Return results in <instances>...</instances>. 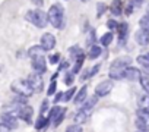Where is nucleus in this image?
I'll list each match as a JSON object with an SVG mask.
<instances>
[{"instance_id":"49530a36","label":"nucleus","mask_w":149,"mask_h":132,"mask_svg":"<svg viewBox=\"0 0 149 132\" xmlns=\"http://www.w3.org/2000/svg\"><path fill=\"white\" fill-rule=\"evenodd\" d=\"M0 132H10V131H9V129H8V128H6V126L2 123V122H0Z\"/></svg>"},{"instance_id":"1a4fd4ad","label":"nucleus","mask_w":149,"mask_h":132,"mask_svg":"<svg viewBox=\"0 0 149 132\" xmlns=\"http://www.w3.org/2000/svg\"><path fill=\"white\" fill-rule=\"evenodd\" d=\"M2 123L9 129V131H12V129H16L18 128V116L16 114H13V113H2Z\"/></svg>"},{"instance_id":"a211bd4d","label":"nucleus","mask_w":149,"mask_h":132,"mask_svg":"<svg viewBox=\"0 0 149 132\" xmlns=\"http://www.w3.org/2000/svg\"><path fill=\"white\" fill-rule=\"evenodd\" d=\"M101 54H102V48H101V46H97V44H94V46H91V47H89L88 57H89L91 60H95V59H98Z\"/></svg>"},{"instance_id":"5701e85b","label":"nucleus","mask_w":149,"mask_h":132,"mask_svg":"<svg viewBox=\"0 0 149 132\" xmlns=\"http://www.w3.org/2000/svg\"><path fill=\"white\" fill-rule=\"evenodd\" d=\"M136 62H137L140 66H143L145 69H149V53H142V54H139V56L136 57Z\"/></svg>"},{"instance_id":"f704fd0d","label":"nucleus","mask_w":149,"mask_h":132,"mask_svg":"<svg viewBox=\"0 0 149 132\" xmlns=\"http://www.w3.org/2000/svg\"><path fill=\"white\" fill-rule=\"evenodd\" d=\"M48 60H50V63H51V65H57V63H60L61 56H60V53H53V54H50V56H48Z\"/></svg>"},{"instance_id":"b1692460","label":"nucleus","mask_w":149,"mask_h":132,"mask_svg":"<svg viewBox=\"0 0 149 132\" xmlns=\"http://www.w3.org/2000/svg\"><path fill=\"white\" fill-rule=\"evenodd\" d=\"M50 119L48 117H45V116H40L38 119H37V122H35V129H42V128H48V125H50Z\"/></svg>"},{"instance_id":"473e14b6","label":"nucleus","mask_w":149,"mask_h":132,"mask_svg":"<svg viewBox=\"0 0 149 132\" xmlns=\"http://www.w3.org/2000/svg\"><path fill=\"white\" fill-rule=\"evenodd\" d=\"M66 132H84V128L82 125H78V123H72L66 128Z\"/></svg>"},{"instance_id":"37998d69","label":"nucleus","mask_w":149,"mask_h":132,"mask_svg":"<svg viewBox=\"0 0 149 132\" xmlns=\"http://www.w3.org/2000/svg\"><path fill=\"white\" fill-rule=\"evenodd\" d=\"M54 104H58L60 101H63V91H57L56 94H54Z\"/></svg>"},{"instance_id":"9d476101","label":"nucleus","mask_w":149,"mask_h":132,"mask_svg":"<svg viewBox=\"0 0 149 132\" xmlns=\"http://www.w3.org/2000/svg\"><path fill=\"white\" fill-rule=\"evenodd\" d=\"M16 116H18L21 120H24V122H26V123H31L32 116H34V109H32L29 104H25V106H22V107L18 110Z\"/></svg>"},{"instance_id":"393cba45","label":"nucleus","mask_w":149,"mask_h":132,"mask_svg":"<svg viewBox=\"0 0 149 132\" xmlns=\"http://www.w3.org/2000/svg\"><path fill=\"white\" fill-rule=\"evenodd\" d=\"M82 53H84V50H82L79 46H72V47L69 48V56H70V59H73V60H76Z\"/></svg>"},{"instance_id":"a18cd8bd","label":"nucleus","mask_w":149,"mask_h":132,"mask_svg":"<svg viewBox=\"0 0 149 132\" xmlns=\"http://www.w3.org/2000/svg\"><path fill=\"white\" fill-rule=\"evenodd\" d=\"M31 2H32L35 6H38V8H41V6L44 5V0H31Z\"/></svg>"},{"instance_id":"e433bc0d","label":"nucleus","mask_w":149,"mask_h":132,"mask_svg":"<svg viewBox=\"0 0 149 132\" xmlns=\"http://www.w3.org/2000/svg\"><path fill=\"white\" fill-rule=\"evenodd\" d=\"M117 27H118V22L116 19H108L107 21V28L113 32V31H117Z\"/></svg>"},{"instance_id":"412c9836","label":"nucleus","mask_w":149,"mask_h":132,"mask_svg":"<svg viewBox=\"0 0 149 132\" xmlns=\"http://www.w3.org/2000/svg\"><path fill=\"white\" fill-rule=\"evenodd\" d=\"M137 104H139V109H143L146 112H149V94H142L139 98H137Z\"/></svg>"},{"instance_id":"2f4dec72","label":"nucleus","mask_w":149,"mask_h":132,"mask_svg":"<svg viewBox=\"0 0 149 132\" xmlns=\"http://www.w3.org/2000/svg\"><path fill=\"white\" fill-rule=\"evenodd\" d=\"M107 11H108V8L105 6V3L100 2V3L97 5V18H101V16H102Z\"/></svg>"},{"instance_id":"72a5a7b5","label":"nucleus","mask_w":149,"mask_h":132,"mask_svg":"<svg viewBox=\"0 0 149 132\" xmlns=\"http://www.w3.org/2000/svg\"><path fill=\"white\" fill-rule=\"evenodd\" d=\"M64 116H66V109L63 107V110H61V112H60V113H58V114H57V116L54 117V120H53V122H54V126H58V125H60V123L63 122Z\"/></svg>"},{"instance_id":"20e7f679","label":"nucleus","mask_w":149,"mask_h":132,"mask_svg":"<svg viewBox=\"0 0 149 132\" xmlns=\"http://www.w3.org/2000/svg\"><path fill=\"white\" fill-rule=\"evenodd\" d=\"M10 90L16 94V95H22V97H31L34 94V90L29 87L28 81L26 79H15L12 84H10Z\"/></svg>"},{"instance_id":"39448f33","label":"nucleus","mask_w":149,"mask_h":132,"mask_svg":"<svg viewBox=\"0 0 149 132\" xmlns=\"http://www.w3.org/2000/svg\"><path fill=\"white\" fill-rule=\"evenodd\" d=\"M26 81H28L29 87L34 90V94H35V93H41V91L44 90V79H42V77H41L40 74H35V72H34V74L28 75Z\"/></svg>"},{"instance_id":"de8ad7c7","label":"nucleus","mask_w":149,"mask_h":132,"mask_svg":"<svg viewBox=\"0 0 149 132\" xmlns=\"http://www.w3.org/2000/svg\"><path fill=\"white\" fill-rule=\"evenodd\" d=\"M146 13L149 15V5H148V8H146Z\"/></svg>"},{"instance_id":"bb28decb","label":"nucleus","mask_w":149,"mask_h":132,"mask_svg":"<svg viewBox=\"0 0 149 132\" xmlns=\"http://www.w3.org/2000/svg\"><path fill=\"white\" fill-rule=\"evenodd\" d=\"M139 82H140L142 90H143L146 94H149V77L142 74V75H140V78H139Z\"/></svg>"},{"instance_id":"58836bf2","label":"nucleus","mask_w":149,"mask_h":132,"mask_svg":"<svg viewBox=\"0 0 149 132\" xmlns=\"http://www.w3.org/2000/svg\"><path fill=\"white\" fill-rule=\"evenodd\" d=\"M56 93H57V84H56V81H51V84L47 90V95H54Z\"/></svg>"},{"instance_id":"9b49d317","label":"nucleus","mask_w":149,"mask_h":132,"mask_svg":"<svg viewBox=\"0 0 149 132\" xmlns=\"http://www.w3.org/2000/svg\"><path fill=\"white\" fill-rule=\"evenodd\" d=\"M134 40L139 46H148L149 44V31H145V29H137L136 34H134Z\"/></svg>"},{"instance_id":"7ed1b4c3","label":"nucleus","mask_w":149,"mask_h":132,"mask_svg":"<svg viewBox=\"0 0 149 132\" xmlns=\"http://www.w3.org/2000/svg\"><path fill=\"white\" fill-rule=\"evenodd\" d=\"M25 19L29 21L35 28H45L47 24H48V16H47V12L41 11V9H32V11H28L26 15H25Z\"/></svg>"},{"instance_id":"a878e982","label":"nucleus","mask_w":149,"mask_h":132,"mask_svg":"<svg viewBox=\"0 0 149 132\" xmlns=\"http://www.w3.org/2000/svg\"><path fill=\"white\" fill-rule=\"evenodd\" d=\"M136 117L140 119L142 122H145L148 126H149V112L143 110V109H137L136 110Z\"/></svg>"},{"instance_id":"8fccbe9b","label":"nucleus","mask_w":149,"mask_h":132,"mask_svg":"<svg viewBox=\"0 0 149 132\" xmlns=\"http://www.w3.org/2000/svg\"><path fill=\"white\" fill-rule=\"evenodd\" d=\"M136 132H140V131H136Z\"/></svg>"},{"instance_id":"a19ab883","label":"nucleus","mask_w":149,"mask_h":132,"mask_svg":"<svg viewBox=\"0 0 149 132\" xmlns=\"http://www.w3.org/2000/svg\"><path fill=\"white\" fill-rule=\"evenodd\" d=\"M129 5H130L133 9H139V8L143 5V0H129Z\"/></svg>"},{"instance_id":"c85d7f7f","label":"nucleus","mask_w":149,"mask_h":132,"mask_svg":"<svg viewBox=\"0 0 149 132\" xmlns=\"http://www.w3.org/2000/svg\"><path fill=\"white\" fill-rule=\"evenodd\" d=\"M61 110H63V107H60V106H57V104H56L51 110H48V116H47V117H48L50 120H54V117H56Z\"/></svg>"},{"instance_id":"dca6fc26","label":"nucleus","mask_w":149,"mask_h":132,"mask_svg":"<svg viewBox=\"0 0 149 132\" xmlns=\"http://www.w3.org/2000/svg\"><path fill=\"white\" fill-rule=\"evenodd\" d=\"M100 68H101L100 65H95V66H92V68H88V69H85V71L82 72V75H81V78H79V79H81V81H86V79H89V78L95 77V75L98 74Z\"/></svg>"},{"instance_id":"0eeeda50","label":"nucleus","mask_w":149,"mask_h":132,"mask_svg":"<svg viewBox=\"0 0 149 132\" xmlns=\"http://www.w3.org/2000/svg\"><path fill=\"white\" fill-rule=\"evenodd\" d=\"M56 37L51 34V32H45L41 35V40H40V46L45 50V51H50L56 47Z\"/></svg>"},{"instance_id":"2eb2a0df","label":"nucleus","mask_w":149,"mask_h":132,"mask_svg":"<svg viewBox=\"0 0 149 132\" xmlns=\"http://www.w3.org/2000/svg\"><path fill=\"white\" fill-rule=\"evenodd\" d=\"M89 116H91V112L81 109L76 114H74V119H73V120H74V123H78V125H84L85 122H88Z\"/></svg>"},{"instance_id":"f257e3e1","label":"nucleus","mask_w":149,"mask_h":132,"mask_svg":"<svg viewBox=\"0 0 149 132\" xmlns=\"http://www.w3.org/2000/svg\"><path fill=\"white\" fill-rule=\"evenodd\" d=\"M132 63V57L130 56H120L117 57L111 66H110V71H108V75L111 79H123L124 78V71L126 68H129Z\"/></svg>"},{"instance_id":"f03ea898","label":"nucleus","mask_w":149,"mask_h":132,"mask_svg":"<svg viewBox=\"0 0 149 132\" xmlns=\"http://www.w3.org/2000/svg\"><path fill=\"white\" fill-rule=\"evenodd\" d=\"M47 16H48V24H51L56 29H63V27H64V8L61 3H54L53 6H50Z\"/></svg>"},{"instance_id":"423d86ee","label":"nucleus","mask_w":149,"mask_h":132,"mask_svg":"<svg viewBox=\"0 0 149 132\" xmlns=\"http://www.w3.org/2000/svg\"><path fill=\"white\" fill-rule=\"evenodd\" d=\"M31 66H32V69H34V72H35V74L42 75V74H45V72H47V60H45V57H44V56L32 57V63H31Z\"/></svg>"},{"instance_id":"cd10ccee","label":"nucleus","mask_w":149,"mask_h":132,"mask_svg":"<svg viewBox=\"0 0 149 132\" xmlns=\"http://www.w3.org/2000/svg\"><path fill=\"white\" fill-rule=\"evenodd\" d=\"M74 94H76V88H74V87H70L66 93H63V101H70L73 97H74Z\"/></svg>"},{"instance_id":"09e8293b","label":"nucleus","mask_w":149,"mask_h":132,"mask_svg":"<svg viewBox=\"0 0 149 132\" xmlns=\"http://www.w3.org/2000/svg\"><path fill=\"white\" fill-rule=\"evenodd\" d=\"M81 2H84V3H86V2H89V0H81Z\"/></svg>"},{"instance_id":"c03bdc74","label":"nucleus","mask_w":149,"mask_h":132,"mask_svg":"<svg viewBox=\"0 0 149 132\" xmlns=\"http://www.w3.org/2000/svg\"><path fill=\"white\" fill-rule=\"evenodd\" d=\"M133 11H134V9H133V8H132L130 5H127V6H126V9H123V12H124V13H126L127 16H130V15L133 13Z\"/></svg>"},{"instance_id":"ddd939ff","label":"nucleus","mask_w":149,"mask_h":132,"mask_svg":"<svg viewBox=\"0 0 149 132\" xmlns=\"http://www.w3.org/2000/svg\"><path fill=\"white\" fill-rule=\"evenodd\" d=\"M117 34H118L120 44H124L126 43V38L129 35V24L127 22H120L118 27H117Z\"/></svg>"},{"instance_id":"4c0bfd02","label":"nucleus","mask_w":149,"mask_h":132,"mask_svg":"<svg viewBox=\"0 0 149 132\" xmlns=\"http://www.w3.org/2000/svg\"><path fill=\"white\" fill-rule=\"evenodd\" d=\"M48 107H50L48 100H44V101L41 103V107H40V116H44V114L48 112Z\"/></svg>"},{"instance_id":"aec40b11","label":"nucleus","mask_w":149,"mask_h":132,"mask_svg":"<svg viewBox=\"0 0 149 132\" xmlns=\"http://www.w3.org/2000/svg\"><path fill=\"white\" fill-rule=\"evenodd\" d=\"M98 98H100V97H97V95L94 94V95H92L91 98H86V101H85V103L82 104V107H81V109H84V110H88V112H91V110L94 109V106H95V104L98 103Z\"/></svg>"},{"instance_id":"f3484780","label":"nucleus","mask_w":149,"mask_h":132,"mask_svg":"<svg viewBox=\"0 0 149 132\" xmlns=\"http://www.w3.org/2000/svg\"><path fill=\"white\" fill-rule=\"evenodd\" d=\"M110 12L113 16H120L123 13V2L121 0H113L110 5Z\"/></svg>"},{"instance_id":"c9c22d12","label":"nucleus","mask_w":149,"mask_h":132,"mask_svg":"<svg viewBox=\"0 0 149 132\" xmlns=\"http://www.w3.org/2000/svg\"><path fill=\"white\" fill-rule=\"evenodd\" d=\"M73 82H74V75L72 72H67L66 77H64V84L67 87H73Z\"/></svg>"},{"instance_id":"4468645a","label":"nucleus","mask_w":149,"mask_h":132,"mask_svg":"<svg viewBox=\"0 0 149 132\" xmlns=\"http://www.w3.org/2000/svg\"><path fill=\"white\" fill-rule=\"evenodd\" d=\"M86 98H88V87L84 85V87L76 93V95L73 97V101H74V104H84V103L86 101Z\"/></svg>"},{"instance_id":"7c9ffc66","label":"nucleus","mask_w":149,"mask_h":132,"mask_svg":"<svg viewBox=\"0 0 149 132\" xmlns=\"http://www.w3.org/2000/svg\"><path fill=\"white\" fill-rule=\"evenodd\" d=\"M134 125H136L137 131H140V132H149V126H148L145 122H142L140 119H137V117H136V122H134Z\"/></svg>"},{"instance_id":"6ab92c4d","label":"nucleus","mask_w":149,"mask_h":132,"mask_svg":"<svg viewBox=\"0 0 149 132\" xmlns=\"http://www.w3.org/2000/svg\"><path fill=\"white\" fill-rule=\"evenodd\" d=\"M113 40H114V34H113L111 31H108V32H105V34L101 35V38H100V44H101L102 47H108V46L113 43Z\"/></svg>"},{"instance_id":"f8f14e48","label":"nucleus","mask_w":149,"mask_h":132,"mask_svg":"<svg viewBox=\"0 0 149 132\" xmlns=\"http://www.w3.org/2000/svg\"><path fill=\"white\" fill-rule=\"evenodd\" d=\"M142 72L134 68V66H129V68H126L124 71V79H129V81H139Z\"/></svg>"},{"instance_id":"c756f323","label":"nucleus","mask_w":149,"mask_h":132,"mask_svg":"<svg viewBox=\"0 0 149 132\" xmlns=\"http://www.w3.org/2000/svg\"><path fill=\"white\" fill-rule=\"evenodd\" d=\"M139 25H140V28H142V29L149 31V15H148V13H146V15H143V16L140 18Z\"/></svg>"},{"instance_id":"4be33fe9","label":"nucleus","mask_w":149,"mask_h":132,"mask_svg":"<svg viewBox=\"0 0 149 132\" xmlns=\"http://www.w3.org/2000/svg\"><path fill=\"white\" fill-rule=\"evenodd\" d=\"M45 50L41 47V46H32L29 50H28V56L32 59V57H37V56H44Z\"/></svg>"},{"instance_id":"6e6552de","label":"nucleus","mask_w":149,"mask_h":132,"mask_svg":"<svg viewBox=\"0 0 149 132\" xmlns=\"http://www.w3.org/2000/svg\"><path fill=\"white\" fill-rule=\"evenodd\" d=\"M113 90V81L107 79V81H101L97 87H95V95L97 97H105L111 93Z\"/></svg>"},{"instance_id":"ea45409f","label":"nucleus","mask_w":149,"mask_h":132,"mask_svg":"<svg viewBox=\"0 0 149 132\" xmlns=\"http://www.w3.org/2000/svg\"><path fill=\"white\" fill-rule=\"evenodd\" d=\"M95 41H97V37H95V29H91V32H89V37H88V46L91 47V46H94L95 44Z\"/></svg>"},{"instance_id":"79ce46f5","label":"nucleus","mask_w":149,"mask_h":132,"mask_svg":"<svg viewBox=\"0 0 149 132\" xmlns=\"http://www.w3.org/2000/svg\"><path fill=\"white\" fill-rule=\"evenodd\" d=\"M69 66H70L69 60H60V65H58V68H57V72H60V71H64V69H67Z\"/></svg>"}]
</instances>
